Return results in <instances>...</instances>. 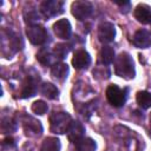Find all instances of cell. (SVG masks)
<instances>
[{
  "instance_id": "5bb4252c",
  "label": "cell",
  "mask_w": 151,
  "mask_h": 151,
  "mask_svg": "<svg viewBox=\"0 0 151 151\" xmlns=\"http://www.w3.org/2000/svg\"><path fill=\"white\" fill-rule=\"evenodd\" d=\"M134 18L144 25L151 24V7L144 4L138 5L134 8Z\"/></svg>"
},
{
  "instance_id": "6da1fadb",
  "label": "cell",
  "mask_w": 151,
  "mask_h": 151,
  "mask_svg": "<svg viewBox=\"0 0 151 151\" xmlns=\"http://www.w3.org/2000/svg\"><path fill=\"white\" fill-rule=\"evenodd\" d=\"M114 72L124 79H132L134 77V63L129 53L123 52L114 59Z\"/></svg>"
},
{
  "instance_id": "7a4b0ae2",
  "label": "cell",
  "mask_w": 151,
  "mask_h": 151,
  "mask_svg": "<svg viewBox=\"0 0 151 151\" xmlns=\"http://www.w3.org/2000/svg\"><path fill=\"white\" fill-rule=\"evenodd\" d=\"M72 123V118L67 112H53L50 116V127L53 133L63 134L67 132L70 125Z\"/></svg>"
},
{
  "instance_id": "52a82bcc",
  "label": "cell",
  "mask_w": 151,
  "mask_h": 151,
  "mask_svg": "<svg viewBox=\"0 0 151 151\" xmlns=\"http://www.w3.org/2000/svg\"><path fill=\"white\" fill-rule=\"evenodd\" d=\"M22 126H24V131L25 133L28 136V137H37V136H40L41 132H42V126L40 124L39 120L32 118V117H28V116H25L24 119H22Z\"/></svg>"
},
{
  "instance_id": "277c9868",
  "label": "cell",
  "mask_w": 151,
  "mask_h": 151,
  "mask_svg": "<svg viewBox=\"0 0 151 151\" xmlns=\"http://www.w3.org/2000/svg\"><path fill=\"white\" fill-rule=\"evenodd\" d=\"M40 12L46 19L57 17L64 12V2L60 0H46L40 5Z\"/></svg>"
},
{
  "instance_id": "603a6c76",
  "label": "cell",
  "mask_w": 151,
  "mask_h": 151,
  "mask_svg": "<svg viewBox=\"0 0 151 151\" xmlns=\"http://www.w3.org/2000/svg\"><path fill=\"white\" fill-rule=\"evenodd\" d=\"M31 109H32V111H33L35 114L42 116V114H45V113L47 112L48 106H47V104H46L45 101H42V100H37V101H34V103L32 104Z\"/></svg>"
},
{
  "instance_id": "9c48e42d",
  "label": "cell",
  "mask_w": 151,
  "mask_h": 151,
  "mask_svg": "<svg viewBox=\"0 0 151 151\" xmlns=\"http://www.w3.org/2000/svg\"><path fill=\"white\" fill-rule=\"evenodd\" d=\"M53 32L60 39H65V40L70 39L71 33H72V27H71L70 21L67 19H60L55 21L53 25Z\"/></svg>"
},
{
  "instance_id": "5b68a950",
  "label": "cell",
  "mask_w": 151,
  "mask_h": 151,
  "mask_svg": "<svg viewBox=\"0 0 151 151\" xmlns=\"http://www.w3.org/2000/svg\"><path fill=\"white\" fill-rule=\"evenodd\" d=\"M106 98L112 106L120 107L126 101V90H122L117 85H110L106 88Z\"/></svg>"
},
{
  "instance_id": "cb8c5ba5",
  "label": "cell",
  "mask_w": 151,
  "mask_h": 151,
  "mask_svg": "<svg viewBox=\"0 0 151 151\" xmlns=\"http://www.w3.org/2000/svg\"><path fill=\"white\" fill-rule=\"evenodd\" d=\"M53 53H54V55H55L57 58H59V59H64V58L66 57V54L68 53V48H67L66 45H64V44H59V45L55 46Z\"/></svg>"
},
{
  "instance_id": "ffe728a7",
  "label": "cell",
  "mask_w": 151,
  "mask_h": 151,
  "mask_svg": "<svg viewBox=\"0 0 151 151\" xmlns=\"http://www.w3.org/2000/svg\"><path fill=\"white\" fill-rule=\"evenodd\" d=\"M40 91H41V93H42L45 97H47L48 99H55V98L58 97V94H59L58 88H57L53 84H51V83H44V84L41 85Z\"/></svg>"
},
{
  "instance_id": "484cf974",
  "label": "cell",
  "mask_w": 151,
  "mask_h": 151,
  "mask_svg": "<svg viewBox=\"0 0 151 151\" xmlns=\"http://www.w3.org/2000/svg\"><path fill=\"white\" fill-rule=\"evenodd\" d=\"M114 4H116V5H118V6L120 7V11H122L123 13H127V12H129V9L131 8V4H130L129 1H123V2L114 1Z\"/></svg>"
},
{
  "instance_id": "3957f363",
  "label": "cell",
  "mask_w": 151,
  "mask_h": 151,
  "mask_svg": "<svg viewBox=\"0 0 151 151\" xmlns=\"http://www.w3.org/2000/svg\"><path fill=\"white\" fill-rule=\"evenodd\" d=\"M26 34L28 40L33 45H44L48 40V33L45 29V27L38 25V24H31L26 28Z\"/></svg>"
},
{
  "instance_id": "44dd1931",
  "label": "cell",
  "mask_w": 151,
  "mask_h": 151,
  "mask_svg": "<svg viewBox=\"0 0 151 151\" xmlns=\"http://www.w3.org/2000/svg\"><path fill=\"white\" fill-rule=\"evenodd\" d=\"M100 60L103 64L109 65L114 60V51L111 46H104L100 51Z\"/></svg>"
},
{
  "instance_id": "d6986e66",
  "label": "cell",
  "mask_w": 151,
  "mask_h": 151,
  "mask_svg": "<svg viewBox=\"0 0 151 151\" xmlns=\"http://www.w3.org/2000/svg\"><path fill=\"white\" fill-rule=\"evenodd\" d=\"M137 104L142 107V109H149L151 107V92L147 91H139L137 93Z\"/></svg>"
},
{
  "instance_id": "4fadbf2b",
  "label": "cell",
  "mask_w": 151,
  "mask_h": 151,
  "mask_svg": "<svg viewBox=\"0 0 151 151\" xmlns=\"http://www.w3.org/2000/svg\"><path fill=\"white\" fill-rule=\"evenodd\" d=\"M91 64V57L85 50H79L74 53L72 59V65L77 70H84L87 68Z\"/></svg>"
},
{
  "instance_id": "7402d4cb",
  "label": "cell",
  "mask_w": 151,
  "mask_h": 151,
  "mask_svg": "<svg viewBox=\"0 0 151 151\" xmlns=\"http://www.w3.org/2000/svg\"><path fill=\"white\" fill-rule=\"evenodd\" d=\"M15 129H17V124H15V120L13 118H9V117L2 118V120H1L2 133H12L15 131Z\"/></svg>"
},
{
  "instance_id": "30bf717a",
  "label": "cell",
  "mask_w": 151,
  "mask_h": 151,
  "mask_svg": "<svg viewBox=\"0 0 151 151\" xmlns=\"http://www.w3.org/2000/svg\"><path fill=\"white\" fill-rule=\"evenodd\" d=\"M132 42L138 48H147L151 46V32L147 29H138L132 38Z\"/></svg>"
},
{
  "instance_id": "ac0fdd59",
  "label": "cell",
  "mask_w": 151,
  "mask_h": 151,
  "mask_svg": "<svg viewBox=\"0 0 151 151\" xmlns=\"http://www.w3.org/2000/svg\"><path fill=\"white\" fill-rule=\"evenodd\" d=\"M77 151H96L97 144L92 138H81L79 142L76 143Z\"/></svg>"
},
{
  "instance_id": "8fae6325",
  "label": "cell",
  "mask_w": 151,
  "mask_h": 151,
  "mask_svg": "<svg viewBox=\"0 0 151 151\" xmlns=\"http://www.w3.org/2000/svg\"><path fill=\"white\" fill-rule=\"evenodd\" d=\"M38 81H39V77H32L28 76L26 78V80L24 81L21 92H20V97L21 98H28V97H33L37 93L38 90Z\"/></svg>"
},
{
  "instance_id": "e0dca14e",
  "label": "cell",
  "mask_w": 151,
  "mask_h": 151,
  "mask_svg": "<svg viewBox=\"0 0 151 151\" xmlns=\"http://www.w3.org/2000/svg\"><path fill=\"white\" fill-rule=\"evenodd\" d=\"M60 140L54 137H47L40 147V151H60Z\"/></svg>"
},
{
  "instance_id": "ba28073f",
  "label": "cell",
  "mask_w": 151,
  "mask_h": 151,
  "mask_svg": "<svg viewBox=\"0 0 151 151\" xmlns=\"http://www.w3.org/2000/svg\"><path fill=\"white\" fill-rule=\"evenodd\" d=\"M116 37V28L114 25L111 22H103L98 27V38L101 42L107 44L113 41Z\"/></svg>"
},
{
  "instance_id": "2e32d148",
  "label": "cell",
  "mask_w": 151,
  "mask_h": 151,
  "mask_svg": "<svg viewBox=\"0 0 151 151\" xmlns=\"http://www.w3.org/2000/svg\"><path fill=\"white\" fill-rule=\"evenodd\" d=\"M51 74L53 76V78H55L58 80H64V79H66V77L68 74V66L64 63H57L55 65L52 66Z\"/></svg>"
},
{
  "instance_id": "7c38bea8",
  "label": "cell",
  "mask_w": 151,
  "mask_h": 151,
  "mask_svg": "<svg viewBox=\"0 0 151 151\" xmlns=\"http://www.w3.org/2000/svg\"><path fill=\"white\" fill-rule=\"evenodd\" d=\"M67 138L72 142V143H77L79 142L81 138H84V133H85V127L83 126V124L78 120H72L68 130H67Z\"/></svg>"
},
{
  "instance_id": "d4e9b609",
  "label": "cell",
  "mask_w": 151,
  "mask_h": 151,
  "mask_svg": "<svg viewBox=\"0 0 151 151\" xmlns=\"http://www.w3.org/2000/svg\"><path fill=\"white\" fill-rule=\"evenodd\" d=\"M14 147H15V140L13 138L8 137V138L4 139V142H2V151H9V150H12Z\"/></svg>"
},
{
  "instance_id": "9a60e30c",
  "label": "cell",
  "mask_w": 151,
  "mask_h": 151,
  "mask_svg": "<svg viewBox=\"0 0 151 151\" xmlns=\"http://www.w3.org/2000/svg\"><path fill=\"white\" fill-rule=\"evenodd\" d=\"M37 59L42 64V65H55V60L58 59L53 52H51L48 48H41L37 53Z\"/></svg>"
},
{
  "instance_id": "8992f818",
  "label": "cell",
  "mask_w": 151,
  "mask_h": 151,
  "mask_svg": "<svg viewBox=\"0 0 151 151\" xmlns=\"http://www.w3.org/2000/svg\"><path fill=\"white\" fill-rule=\"evenodd\" d=\"M71 11L73 17H76V19L83 21L91 15L93 11V6L88 1H74L71 6Z\"/></svg>"
}]
</instances>
